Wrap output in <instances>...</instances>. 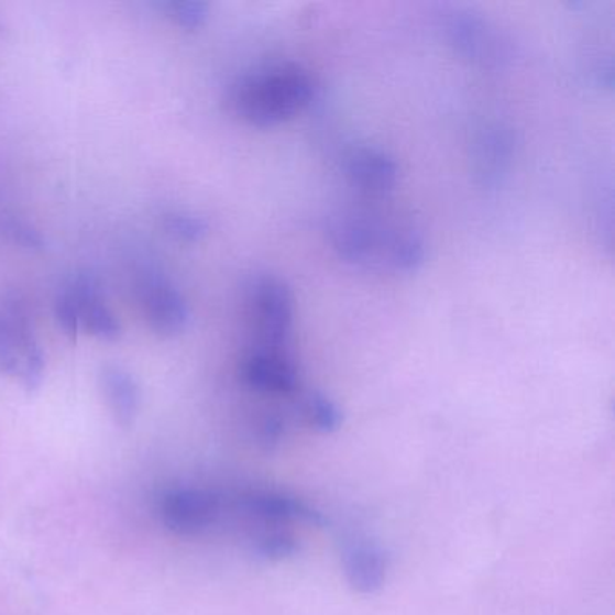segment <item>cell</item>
<instances>
[{"instance_id": "cell-5", "label": "cell", "mask_w": 615, "mask_h": 615, "mask_svg": "<svg viewBox=\"0 0 615 615\" xmlns=\"http://www.w3.org/2000/svg\"><path fill=\"white\" fill-rule=\"evenodd\" d=\"M45 355L24 310L0 307V374L19 381L25 391H36L44 381Z\"/></svg>"}, {"instance_id": "cell-17", "label": "cell", "mask_w": 615, "mask_h": 615, "mask_svg": "<svg viewBox=\"0 0 615 615\" xmlns=\"http://www.w3.org/2000/svg\"><path fill=\"white\" fill-rule=\"evenodd\" d=\"M172 21L177 22L185 30H197L208 19L210 6L199 0H176L163 6Z\"/></svg>"}, {"instance_id": "cell-4", "label": "cell", "mask_w": 615, "mask_h": 615, "mask_svg": "<svg viewBox=\"0 0 615 615\" xmlns=\"http://www.w3.org/2000/svg\"><path fill=\"white\" fill-rule=\"evenodd\" d=\"M248 320L253 349L289 351L295 301L289 287L275 276H259L248 289Z\"/></svg>"}, {"instance_id": "cell-10", "label": "cell", "mask_w": 615, "mask_h": 615, "mask_svg": "<svg viewBox=\"0 0 615 615\" xmlns=\"http://www.w3.org/2000/svg\"><path fill=\"white\" fill-rule=\"evenodd\" d=\"M347 180L361 196L380 199L396 188L399 168L392 155L377 149H355L345 161Z\"/></svg>"}, {"instance_id": "cell-11", "label": "cell", "mask_w": 615, "mask_h": 615, "mask_svg": "<svg viewBox=\"0 0 615 615\" xmlns=\"http://www.w3.org/2000/svg\"><path fill=\"white\" fill-rule=\"evenodd\" d=\"M66 287L75 300L80 329H86L89 334L100 340L116 341L120 338V321L107 306L95 278H90L89 275H78Z\"/></svg>"}, {"instance_id": "cell-12", "label": "cell", "mask_w": 615, "mask_h": 615, "mask_svg": "<svg viewBox=\"0 0 615 615\" xmlns=\"http://www.w3.org/2000/svg\"><path fill=\"white\" fill-rule=\"evenodd\" d=\"M341 561L347 583L358 594L372 595L385 585L388 556L374 541L354 540L347 543Z\"/></svg>"}, {"instance_id": "cell-16", "label": "cell", "mask_w": 615, "mask_h": 615, "mask_svg": "<svg viewBox=\"0 0 615 615\" xmlns=\"http://www.w3.org/2000/svg\"><path fill=\"white\" fill-rule=\"evenodd\" d=\"M161 226L168 235L183 242H199L200 239L208 235V230H210V226L202 217L183 213V211L165 213L161 217Z\"/></svg>"}, {"instance_id": "cell-7", "label": "cell", "mask_w": 615, "mask_h": 615, "mask_svg": "<svg viewBox=\"0 0 615 615\" xmlns=\"http://www.w3.org/2000/svg\"><path fill=\"white\" fill-rule=\"evenodd\" d=\"M145 320L161 338H176L190 323V307L185 296L160 271H145L135 284Z\"/></svg>"}, {"instance_id": "cell-13", "label": "cell", "mask_w": 615, "mask_h": 615, "mask_svg": "<svg viewBox=\"0 0 615 615\" xmlns=\"http://www.w3.org/2000/svg\"><path fill=\"white\" fill-rule=\"evenodd\" d=\"M100 386L110 417L120 428H131L140 414L141 392L131 372L120 365L101 369Z\"/></svg>"}, {"instance_id": "cell-9", "label": "cell", "mask_w": 615, "mask_h": 615, "mask_svg": "<svg viewBox=\"0 0 615 615\" xmlns=\"http://www.w3.org/2000/svg\"><path fill=\"white\" fill-rule=\"evenodd\" d=\"M241 380L262 396H293L300 386L298 365L290 351L251 349L241 363Z\"/></svg>"}, {"instance_id": "cell-2", "label": "cell", "mask_w": 615, "mask_h": 615, "mask_svg": "<svg viewBox=\"0 0 615 615\" xmlns=\"http://www.w3.org/2000/svg\"><path fill=\"white\" fill-rule=\"evenodd\" d=\"M312 95V80L306 70L286 64L241 78L231 89L230 106L245 123L267 129L304 112Z\"/></svg>"}, {"instance_id": "cell-1", "label": "cell", "mask_w": 615, "mask_h": 615, "mask_svg": "<svg viewBox=\"0 0 615 615\" xmlns=\"http://www.w3.org/2000/svg\"><path fill=\"white\" fill-rule=\"evenodd\" d=\"M327 235L340 259L363 270L416 273L425 264L416 228L371 211H341L329 220Z\"/></svg>"}, {"instance_id": "cell-3", "label": "cell", "mask_w": 615, "mask_h": 615, "mask_svg": "<svg viewBox=\"0 0 615 615\" xmlns=\"http://www.w3.org/2000/svg\"><path fill=\"white\" fill-rule=\"evenodd\" d=\"M157 515L172 535L183 538L217 535L224 518V490L176 485L160 496Z\"/></svg>"}, {"instance_id": "cell-15", "label": "cell", "mask_w": 615, "mask_h": 615, "mask_svg": "<svg viewBox=\"0 0 615 615\" xmlns=\"http://www.w3.org/2000/svg\"><path fill=\"white\" fill-rule=\"evenodd\" d=\"M0 239L28 250H42L45 245L41 230L21 217L0 210Z\"/></svg>"}, {"instance_id": "cell-18", "label": "cell", "mask_w": 615, "mask_h": 615, "mask_svg": "<svg viewBox=\"0 0 615 615\" xmlns=\"http://www.w3.org/2000/svg\"><path fill=\"white\" fill-rule=\"evenodd\" d=\"M287 433L286 417L278 411H267L255 422V439L264 450H275Z\"/></svg>"}, {"instance_id": "cell-14", "label": "cell", "mask_w": 615, "mask_h": 615, "mask_svg": "<svg viewBox=\"0 0 615 615\" xmlns=\"http://www.w3.org/2000/svg\"><path fill=\"white\" fill-rule=\"evenodd\" d=\"M296 416H300L301 422L320 433H330L341 426V410L334 400L323 396L321 392H307L296 399Z\"/></svg>"}, {"instance_id": "cell-8", "label": "cell", "mask_w": 615, "mask_h": 615, "mask_svg": "<svg viewBox=\"0 0 615 615\" xmlns=\"http://www.w3.org/2000/svg\"><path fill=\"white\" fill-rule=\"evenodd\" d=\"M518 141L506 123H487L471 143V172L476 185L495 190L506 183L515 165Z\"/></svg>"}, {"instance_id": "cell-6", "label": "cell", "mask_w": 615, "mask_h": 615, "mask_svg": "<svg viewBox=\"0 0 615 615\" xmlns=\"http://www.w3.org/2000/svg\"><path fill=\"white\" fill-rule=\"evenodd\" d=\"M444 36L455 53L476 66H506L509 62V42L491 22L473 11L455 10L444 17Z\"/></svg>"}, {"instance_id": "cell-19", "label": "cell", "mask_w": 615, "mask_h": 615, "mask_svg": "<svg viewBox=\"0 0 615 615\" xmlns=\"http://www.w3.org/2000/svg\"><path fill=\"white\" fill-rule=\"evenodd\" d=\"M55 318L62 332H64L69 340H76V338H78V330H80L78 310H76L75 300H73V296H70L67 287H64V289L58 293V296H56Z\"/></svg>"}]
</instances>
